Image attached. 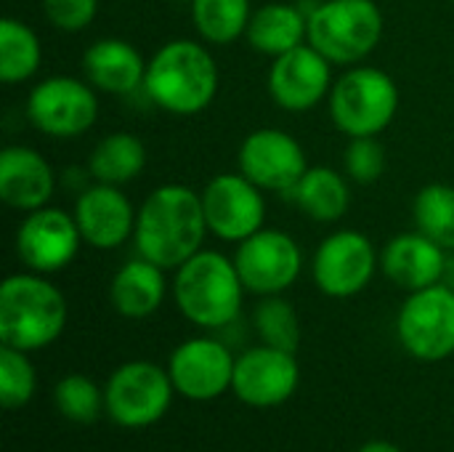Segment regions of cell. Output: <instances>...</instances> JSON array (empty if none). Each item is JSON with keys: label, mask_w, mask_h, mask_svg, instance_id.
Segmentation results:
<instances>
[{"label": "cell", "mask_w": 454, "mask_h": 452, "mask_svg": "<svg viewBox=\"0 0 454 452\" xmlns=\"http://www.w3.org/2000/svg\"><path fill=\"white\" fill-rule=\"evenodd\" d=\"M56 192V173L51 163L24 144H8L0 152V200L21 213L45 208Z\"/></svg>", "instance_id": "19"}, {"label": "cell", "mask_w": 454, "mask_h": 452, "mask_svg": "<svg viewBox=\"0 0 454 452\" xmlns=\"http://www.w3.org/2000/svg\"><path fill=\"white\" fill-rule=\"evenodd\" d=\"M333 67L335 64L309 43L271 59L266 75L271 101L285 112H311L333 91Z\"/></svg>", "instance_id": "15"}, {"label": "cell", "mask_w": 454, "mask_h": 452, "mask_svg": "<svg viewBox=\"0 0 454 452\" xmlns=\"http://www.w3.org/2000/svg\"><path fill=\"white\" fill-rule=\"evenodd\" d=\"M285 197L319 224L340 221L351 205V189L346 176L330 165H309V170Z\"/></svg>", "instance_id": "24"}, {"label": "cell", "mask_w": 454, "mask_h": 452, "mask_svg": "<svg viewBox=\"0 0 454 452\" xmlns=\"http://www.w3.org/2000/svg\"><path fill=\"white\" fill-rule=\"evenodd\" d=\"M43 64V43L37 32L13 16L0 21V80L5 85L27 83Z\"/></svg>", "instance_id": "26"}, {"label": "cell", "mask_w": 454, "mask_h": 452, "mask_svg": "<svg viewBox=\"0 0 454 452\" xmlns=\"http://www.w3.org/2000/svg\"><path fill=\"white\" fill-rule=\"evenodd\" d=\"M72 213L82 242L96 250H114L133 240L138 208H133L122 186L93 181L77 194Z\"/></svg>", "instance_id": "18"}, {"label": "cell", "mask_w": 454, "mask_h": 452, "mask_svg": "<svg viewBox=\"0 0 454 452\" xmlns=\"http://www.w3.org/2000/svg\"><path fill=\"white\" fill-rule=\"evenodd\" d=\"M27 120L48 139H77L98 120V91L85 77L51 75L32 85Z\"/></svg>", "instance_id": "7"}, {"label": "cell", "mask_w": 454, "mask_h": 452, "mask_svg": "<svg viewBox=\"0 0 454 452\" xmlns=\"http://www.w3.org/2000/svg\"><path fill=\"white\" fill-rule=\"evenodd\" d=\"M35 368L27 352L13 346H0V405L5 410L24 408L35 397Z\"/></svg>", "instance_id": "31"}, {"label": "cell", "mask_w": 454, "mask_h": 452, "mask_svg": "<svg viewBox=\"0 0 454 452\" xmlns=\"http://www.w3.org/2000/svg\"><path fill=\"white\" fill-rule=\"evenodd\" d=\"M415 229L442 245L447 253L454 250V186L426 184L412 200Z\"/></svg>", "instance_id": "28"}, {"label": "cell", "mask_w": 454, "mask_h": 452, "mask_svg": "<svg viewBox=\"0 0 454 452\" xmlns=\"http://www.w3.org/2000/svg\"><path fill=\"white\" fill-rule=\"evenodd\" d=\"M234 365L237 360L226 344L200 336L176 346L168 362V373L178 394L194 402H210L231 389Z\"/></svg>", "instance_id": "16"}, {"label": "cell", "mask_w": 454, "mask_h": 452, "mask_svg": "<svg viewBox=\"0 0 454 452\" xmlns=\"http://www.w3.org/2000/svg\"><path fill=\"white\" fill-rule=\"evenodd\" d=\"M146 160H149L146 144L136 133L114 131L98 139V144L90 149L88 173L98 184L125 186L144 173Z\"/></svg>", "instance_id": "25"}, {"label": "cell", "mask_w": 454, "mask_h": 452, "mask_svg": "<svg viewBox=\"0 0 454 452\" xmlns=\"http://www.w3.org/2000/svg\"><path fill=\"white\" fill-rule=\"evenodd\" d=\"M237 165L255 186L282 197L309 170L303 144L282 128H258L247 133L239 144Z\"/></svg>", "instance_id": "14"}, {"label": "cell", "mask_w": 454, "mask_h": 452, "mask_svg": "<svg viewBox=\"0 0 454 452\" xmlns=\"http://www.w3.org/2000/svg\"><path fill=\"white\" fill-rule=\"evenodd\" d=\"M383 274L402 290H423L439 285L447 274V250L423 232L394 234L380 253Z\"/></svg>", "instance_id": "20"}, {"label": "cell", "mask_w": 454, "mask_h": 452, "mask_svg": "<svg viewBox=\"0 0 454 452\" xmlns=\"http://www.w3.org/2000/svg\"><path fill=\"white\" fill-rule=\"evenodd\" d=\"M210 234L202 194L186 184H162L152 189L138 205L133 245L136 253L157 266L178 269L202 250Z\"/></svg>", "instance_id": "1"}, {"label": "cell", "mask_w": 454, "mask_h": 452, "mask_svg": "<svg viewBox=\"0 0 454 452\" xmlns=\"http://www.w3.org/2000/svg\"><path fill=\"white\" fill-rule=\"evenodd\" d=\"M202 194L205 221L213 237L239 245L266 224V197L263 189L255 186L247 176L218 173L213 176Z\"/></svg>", "instance_id": "12"}, {"label": "cell", "mask_w": 454, "mask_h": 452, "mask_svg": "<svg viewBox=\"0 0 454 452\" xmlns=\"http://www.w3.org/2000/svg\"><path fill=\"white\" fill-rule=\"evenodd\" d=\"M399 344L420 362L454 354V290L439 282L407 296L396 317Z\"/></svg>", "instance_id": "9"}, {"label": "cell", "mask_w": 454, "mask_h": 452, "mask_svg": "<svg viewBox=\"0 0 454 452\" xmlns=\"http://www.w3.org/2000/svg\"><path fill=\"white\" fill-rule=\"evenodd\" d=\"M64 293L37 272H19L0 285V341L21 352L51 346L67 328Z\"/></svg>", "instance_id": "4"}, {"label": "cell", "mask_w": 454, "mask_h": 452, "mask_svg": "<svg viewBox=\"0 0 454 452\" xmlns=\"http://www.w3.org/2000/svg\"><path fill=\"white\" fill-rule=\"evenodd\" d=\"M170 373L154 362H125L106 381V413L122 429H146L157 424L173 402Z\"/></svg>", "instance_id": "8"}, {"label": "cell", "mask_w": 454, "mask_h": 452, "mask_svg": "<svg viewBox=\"0 0 454 452\" xmlns=\"http://www.w3.org/2000/svg\"><path fill=\"white\" fill-rule=\"evenodd\" d=\"M53 405H56V410L67 421L90 426V424L98 421L101 410L106 408V400H104V392L88 376L72 373V376H64L56 384V389H53Z\"/></svg>", "instance_id": "29"}, {"label": "cell", "mask_w": 454, "mask_h": 452, "mask_svg": "<svg viewBox=\"0 0 454 452\" xmlns=\"http://www.w3.org/2000/svg\"><path fill=\"white\" fill-rule=\"evenodd\" d=\"M218 83L221 75L213 51L200 40L176 37L152 53L141 91L157 109L176 117H194L215 101Z\"/></svg>", "instance_id": "2"}, {"label": "cell", "mask_w": 454, "mask_h": 452, "mask_svg": "<svg viewBox=\"0 0 454 452\" xmlns=\"http://www.w3.org/2000/svg\"><path fill=\"white\" fill-rule=\"evenodd\" d=\"M146 64L141 51L122 37L93 40L80 59L82 77L106 96H130L144 88Z\"/></svg>", "instance_id": "21"}, {"label": "cell", "mask_w": 454, "mask_h": 452, "mask_svg": "<svg viewBox=\"0 0 454 452\" xmlns=\"http://www.w3.org/2000/svg\"><path fill=\"white\" fill-rule=\"evenodd\" d=\"M168 296L165 269L136 256L125 261L112 282H109V301L114 312L125 320H146L152 317Z\"/></svg>", "instance_id": "22"}, {"label": "cell", "mask_w": 454, "mask_h": 452, "mask_svg": "<svg viewBox=\"0 0 454 452\" xmlns=\"http://www.w3.org/2000/svg\"><path fill=\"white\" fill-rule=\"evenodd\" d=\"M234 264L247 293L282 296L295 285L303 269V250L293 234L282 229H258L234 250Z\"/></svg>", "instance_id": "11"}, {"label": "cell", "mask_w": 454, "mask_h": 452, "mask_svg": "<svg viewBox=\"0 0 454 452\" xmlns=\"http://www.w3.org/2000/svg\"><path fill=\"white\" fill-rule=\"evenodd\" d=\"M255 330L266 346L298 352L301 344V322L290 301L282 296H263L255 306Z\"/></svg>", "instance_id": "30"}, {"label": "cell", "mask_w": 454, "mask_h": 452, "mask_svg": "<svg viewBox=\"0 0 454 452\" xmlns=\"http://www.w3.org/2000/svg\"><path fill=\"white\" fill-rule=\"evenodd\" d=\"M45 19L61 32H82L98 13V0H43Z\"/></svg>", "instance_id": "33"}, {"label": "cell", "mask_w": 454, "mask_h": 452, "mask_svg": "<svg viewBox=\"0 0 454 452\" xmlns=\"http://www.w3.org/2000/svg\"><path fill=\"white\" fill-rule=\"evenodd\" d=\"M245 285L234 258L221 250L202 248L176 269L173 298L178 312L197 328L221 330L242 312Z\"/></svg>", "instance_id": "3"}, {"label": "cell", "mask_w": 454, "mask_h": 452, "mask_svg": "<svg viewBox=\"0 0 454 452\" xmlns=\"http://www.w3.org/2000/svg\"><path fill=\"white\" fill-rule=\"evenodd\" d=\"M298 381L295 354L261 344L237 357L231 389L250 408H277L295 394Z\"/></svg>", "instance_id": "17"}, {"label": "cell", "mask_w": 454, "mask_h": 452, "mask_svg": "<svg viewBox=\"0 0 454 452\" xmlns=\"http://www.w3.org/2000/svg\"><path fill=\"white\" fill-rule=\"evenodd\" d=\"M189 11L197 35L207 45H231L245 37L253 16L250 0H192Z\"/></svg>", "instance_id": "27"}, {"label": "cell", "mask_w": 454, "mask_h": 452, "mask_svg": "<svg viewBox=\"0 0 454 452\" xmlns=\"http://www.w3.org/2000/svg\"><path fill=\"white\" fill-rule=\"evenodd\" d=\"M343 165L351 181L356 184H375L386 170V147L378 136H359L351 139L343 155Z\"/></svg>", "instance_id": "32"}, {"label": "cell", "mask_w": 454, "mask_h": 452, "mask_svg": "<svg viewBox=\"0 0 454 452\" xmlns=\"http://www.w3.org/2000/svg\"><path fill=\"white\" fill-rule=\"evenodd\" d=\"M386 16L375 0H322L309 11V37L322 56L340 67L362 64L383 40Z\"/></svg>", "instance_id": "5"}, {"label": "cell", "mask_w": 454, "mask_h": 452, "mask_svg": "<svg viewBox=\"0 0 454 452\" xmlns=\"http://www.w3.org/2000/svg\"><path fill=\"white\" fill-rule=\"evenodd\" d=\"M309 37V11L293 5V3H263L253 11L245 40L253 51L277 59L298 45H303Z\"/></svg>", "instance_id": "23"}, {"label": "cell", "mask_w": 454, "mask_h": 452, "mask_svg": "<svg viewBox=\"0 0 454 452\" xmlns=\"http://www.w3.org/2000/svg\"><path fill=\"white\" fill-rule=\"evenodd\" d=\"M82 245V234L77 229L74 213L45 205L27 213L16 229L13 250L16 258L37 274H56L67 269Z\"/></svg>", "instance_id": "13"}, {"label": "cell", "mask_w": 454, "mask_h": 452, "mask_svg": "<svg viewBox=\"0 0 454 452\" xmlns=\"http://www.w3.org/2000/svg\"><path fill=\"white\" fill-rule=\"evenodd\" d=\"M356 452H402L396 445H391V442H383V440H375V442H367V445H362Z\"/></svg>", "instance_id": "34"}, {"label": "cell", "mask_w": 454, "mask_h": 452, "mask_svg": "<svg viewBox=\"0 0 454 452\" xmlns=\"http://www.w3.org/2000/svg\"><path fill=\"white\" fill-rule=\"evenodd\" d=\"M378 264L380 256L364 232L338 229L317 245L311 258V277L325 296L351 298L372 282Z\"/></svg>", "instance_id": "10"}, {"label": "cell", "mask_w": 454, "mask_h": 452, "mask_svg": "<svg viewBox=\"0 0 454 452\" xmlns=\"http://www.w3.org/2000/svg\"><path fill=\"white\" fill-rule=\"evenodd\" d=\"M399 99V85L388 72L356 64L335 77L327 107L335 128L348 139H359L380 136L394 123Z\"/></svg>", "instance_id": "6"}]
</instances>
